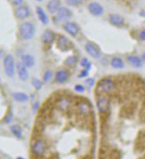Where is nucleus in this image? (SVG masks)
Here are the masks:
<instances>
[{
	"instance_id": "obj_1",
	"label": "nucleus",
	"mask_w": 145,
	"mask_h": 159,
	"mask_svg": "<svg viewBox=\"0 0 145 159\" xmlns=\"http://www.w3.org/2000/svg\"><path fill=\"white\" fill-rule=\"evenodd\" d=\"M19 32L20 35L22 39L24 40H30L33 38L35 34V28L31 23H23L21 24L19 28Z\"/></svg>"
},
{
	"instance_id": "obj_2",
	"label": "nucleus",
	"mask_w": 145,
	"mask_h": 159,
	"mask_svg": "<svg viewBox=\"0 0 145 159\" xmlns=\"http://www.w3.org/2000/svg\"><path fill=\"white\" fill-rule=\"evenodd\" d=\"M4 67H5V72L6 74L8 77H13L14 75V71H15V62L14 58L12 55H7L5 57L4 60Z\"/></svg>"
},
{
	"instance_id": "obj_3",
	"label": "nucleus",
	"mask_w": 145,
	"mask_h": 159,
	"mask_svg": "<svg viewBox=\"0 0 145 159\" xmlns=\"http://www.w3.org/2000/svg\"><path fill=\"white\" fill-rule=\"evenodd\" d=\"M116 85L113 80L106 78L102 79L98 83V89L103 93H110L114 90Z\"/></svg>"
},
{
	"instance_id": "obj_4",
	"label": "nucleus",
	"mask_w": 145,
	"mask_h": 159,
	"mask_svg": "<svg viewBox=\"0 0 145 159\" xmlns=\"http://www.w3.org/2000/svg\"><path fill=\"white\" fill-rule=\"evenodd\" d=\"M97 108L100 113L102 114H106L109 110V100L108 97L104 95H101L97 98Z\"/></svg>"
},
{
	"instance_id": "obj_5",
	"label": "nucleus",
	"mask_w": 145,
	"mask_h": 159,
	"mask_svg": "<svg viewBox=\"0 0 145 159\" xmlns=\"http://www.w3.org/2000/svg\"><path fill=\"white\" fill-rule=\"evenodd\" d=\"M57 46L62 51H68L72 48V43L65 36H60L57 40Z\"/></svg>"
},
{
	"instance_id": "obj_6",
	"label": "nucleus",
	"mask_w": 145,
	"mask_h": 159,
	"mask_svg": "<svg viewBox=\"0 0 145 159\" xmlns=\"http://www.w3.org/2000/svg\"><path fill=\"white\" fill-rule=\"evenodd\" d=\"M32 152L37 156H41L46 152V145L42 140H37L32 146Z\"/></svg>"
},
{
	"instance_id": "obj_7",
	"label": "nucleus",
	"mask_w": 145,
	"mask_h": 159,
	"mask_svg": "<svg viewBox=\"0 0 145 159\" xmlns=\"http://www.w3.org/2000/svg\"><path fill=\"white\" fill-rule=\"evenodd\" d=\"M63 28L66 32H68L70 35L73 37H76L79 32V27L75 23L72 22H66L65 24L63 25Z\"/></svg>"
},
{
	"instance_id": "obj_8",
	"label": "nucleus",
	"mask_w": 145,
	"mask_h": 159,
	"mask_svg": "<svg viewBox=\"0 0 145 159\" xmlns=\"http://www.w3.org/2000/svg\"><path fill=\"white\" fill-rule=\"evenodd\" d=\"M86 50L87 54L90 56H92L93 58L98 59V58L101 57V51H100V49L95 45H94L93 43H87L86 45Z\"/></svg>"
},
{
	"instance_id": "obj_9",
	"label": "nucleus",
	"mask_w": 145,
	"mask_h": 159,
	"mask_svg": "<svg viewBox=\"0 0 145 159\" xmlns=\"http://www.w3.org/2000/svg\"><path fill=\"white\" fill-rule=\"evenodd\" d=\"M88 10L94 16H100L103 14V7L96 2L90 3L88 5Z\"/></svg>"
},
{
	"instance_id": "obj_10",
	"label": "nucleus",
	"mask_w": 145,
	"mask_h": 159,
	"mask_svg": "<svg viewBox=\"0 0 145 159\" xmlns=\"http://www.w3.org/2000/svg\"><path fill=\"white\" fill-rule=\"evenodd\" d=\"M17 73H18V75L20 77V79L22 81H27L29 79V73H28V70H27V67L22 63V62H19L17 63Z\"/></svg>"
},
{
	"instance_id": "obj_11",
	"label": "nucleus",
	"mask_w": 145,
	"mask_h": 159,
	"mask_svg": "<svg viewBox=\"0 0 145 159\" xmlns=\"http://www.w3.org/2000/svg\"><path fill=\"white\" fill-rule=\"evenodd\" d=\"M72 16V12L66 7H61L57 12V18L60 21H67Z\"/></svg>"
},
{
	"instance_id": "obj_12",
	"label": "nucleus",
	"mask_w": 145,
	"mask_h": 159,
	"mask_svg": "<svg viewBox=\"0 0 145 159\" xmlns=\"http://www.w3.org/2000/svg\"><path fill=\"white\" fill-rule=\"evenodd\" d=\"M54 39H55V34L50 30L45 31L42 34V37H41L42 42L44 44H46V45L52 44L54 41Z\"/></svg>"
},
{
	"instance_id": "obj_13",
	"label": "nucleus",
	"mask_w": 145,
	"mask_h": 159,
	"mask_svg": "<svg viewBox=\"0 0 145 159\" xmlns=\"http://www.w3.org/2000/svg\"><path fill=\"white\" fill-rule=\"evenodd\" d=\"M14 15L19 19H25L30 16V10L27 7H19L15 10Z\"/></svg>"
},
{
	"instance_id": "obj_14",
	"label": "nucleus",
	"mask_w": 145,
	"mask_h": 159,
	"mask_svg": "<svg viewBox=\"0 0 145 159\" xmlns=\"http://www.w3.org/2000/svg\"><path fill=\"white\" fill-rule=\"evenodd\" d=\"M69 79V73L66 70H59L55 73V81L58 83H64Z\"/></svg>"
},
{
	"instance_id": "obj_15",
	"label": "nucleus",
	"mask_w": 145,
	"mask_h": 159,
	"mask_svg": "<svg viewBox=\"0 0 145 159\" xmlns=\"http://www.w3.org/2000/svg\"><path fill=\"white\" fill-rule=\"evenodd\" d=\"M109 23L115 26H122L125 23L124 18L119 15H110L109 17Z\"/></svg>"
},
{
	"instance_id": "obj_16",
	"label": "nucleus",
	"mask_w": 145,
	"mask_h": 159,
	"mask_svg": "<svg viewBox=\"0 0 145 159\" xmlns=\"http://www.w3.org/2000/svg\"><path fill=\"white\" fill-rule=\"evenodd\" d=\"M60 1L59 0H50L48 5H47V9L51 14L57 13L60 9Z\"/></svg>"
},
{
	"instance_id": "obj_17",
	"label": "nucleus",
	"mask_w": 145,
	"mask_h": 159,
	"mask_svg": "<svg viewBox=\"0 0 145 159\" xmlns=\"http://www.w3.org/2000/svg\"><path fill=\"white\" fill-rule=\"evenodd\" d=\"M22 63L27 68H30V67L34 66V64H35V59H34V57L31 55H24L22 57Z\"/></svg>"
},
{
	"instance_id": "obj_18",
	"label": "nucleus",
	"mask_w": 145,
	"mask_h": 159,
	"mask_svg": "<svg viewBox=\"0 0 145 159\" xmlns=\"http://www.w3.org/2000/svg\"><path fill=\"white\" fill-rule=\"evenodd\" d=\"M36 12H37V15H38V19L40 20V22H41L43 24H47V23H48V17H47L46 12L42 9V7H38Z\"/></svg>"
},
{
	"instance_id": "obj_19",
	"label": "nucleus",
	"mask_w": 145,
	"mask_h": 159,
	"mask_svg": "<svg viewBox=\"0 0 145 159\" xmlns=\"http://www.w3.org/2000/svg\"><path fill=\"white\" fill-rule=\"evenodd\" d=\"M127 59H128V62H129L133 66H134V67H136V68H140V67H141V65H142V61H141V59L139 58L138 56H128Z\"/></svg>"
},
{
	"instance_id": "obj_20",
	"label": "nucleus",
	"mask_w": 145,
	"mask_h": 159,
	"mask_svg": "<svg viewBox=\"0 0 145 159\" xmlns=\"http://www.w3.org/2000/svg\"><path fill=\"white\" fill-rule=\"evenodd\" d=\"M13 97L17 102H20V103H23L29 100L28 95L23 92H15L13 94Z\"/></svg>"
},
{
	"instance_id": "obj_21",
	"label": "nucleus",
	"mask_w": 145,
	"mask_h": 159,
	"mask_svg": "<svg viewBox=\"0 0 145 159\" xmlns=\"http://www.w3.org/2000/svg\"><path fill=\"white\" fill-rule=\"evenodd\" d=\"M111 65L116 69H121L124 67V62L122 61V59L118 57H114L111 60Z\"/></svg>"
},
{
	"instance_id": "obj_22",
	"label": "nucleus",
	"mask_w": 145,
	"mask_h": 159,
	"mask_svg": "<svg viewBox=\"0 0 145 159\" xmlns=\"http://www.w3.org/2000/svg\"><path fill=\"white\" fill-rule=\"evenodd\" d=\"M11 131H12L13 134H14L15 137H17V138H22V128H21L19 125H17V124L13 125V126L11 127Z\"/></svg>"
},
{
	"instance_id": "obj_23",
	"label": "nucleus",
	"mask_w": 145,
	"mask_h": 159,
	"mask_svg": "<svg viewBox=\"0 0 145 159\" xmlns=\"http://www.w3.org/2000/svg\"><path fill=\"white\" fill-rule=\"evenodd\" d=\"M77 62H78V57L76 56H70L65 60V64L68 65V66L72 67L77 64Z\"/></svg>"
},
{
	"instance_id": "obj_24",
	"label": "nucleus",
	"mask_w": 145,
	"mask_h": 159,
	"mask_svg": "<svg viewBox=\"0 0 145 159\" xmlns=\"http://www.w3.org/2000/svg\"><path fill=\"white\" fill-rule=\"evenodd\" d=\"M79 110L81 111V113H82L83 114H86V115H87V114L90 113V107H89V106H88L86 103H85V102H83V103H81V104L79 105Z\"/></svg>"
},
{
	"instance_id": "obj_25",
	"label": "nucleus",
	"mask_w": 145,
	"mask_h": 159,
	"mask_svg": "<svg viewBox=\"0 0 145 159\" xmlns=\"http://www.w3.org/2000/svg\"><path fill=\"white\" fill-rule=\"evenodd\" d=\"M80 65L85 68V70H88L91 68V63L87 60V58H83L81 61H80Z\"/></svg>"
},
{
	"instance_id": "obj_26",
	"label": "nucleus",
	"mask_w": 145,
	"mask_h": 159,
	"mask_svg": "<svg viewBox=\"0 0 145 159\" xmlns=\"http://www.w3.org/2000/svg\"><path fill=\"white\" fill-rule=\"evenodd\" d=\"M52 78H53V72L50 71V70H48V71H46V72L45 73L44 77H43V80H44L45 82H49V81L52 80Z\"/></svg>"
},
{
	"instance_id": "obj_27",
	"label": "nucleus",
	"mask_w": 145,
	"mask_h": 159,
	"mask_svg": "<svg viewBox=\"0 0 145 159\" xmlns=\"http://www.w3.org/2000/svg\"><path fill=\"white\" fill-rule=\"evenodd\" d=\"M32 85H33V87H34L36 89H40L43 87L42 81H40L38 80V79H33V80H32Z\"/></svg>"
},
{
	"instance_id": "obj_28",
	"label": "nucleus",
	"mask_w": 145,
	"mask_h": 159,
	"mask_svg": "<svg viewBox=\"0 0 145 159\" xmlns=\"http://www.w3.org/2000/svg\"><path fill=\"white\" fill-rule=\"evenodd\" d=\"M81 3V0H67V4L71 7H78Z\"/></svg>"
},
{
	"instance_id": "obj_29",
	"label": "nucleus",
	"mask_w": 145,
	"mask_h": 159,
	"mask_svg": "<svg viewBox=\"0 0 145 159\" xmlns=\"http://www.w3.org/2000/svg\"><path fill=\"white\" fill-rule=\"evenodd\" d=\"M12 120H13V114L11 112H8L7 114L6 115L5 119H4V121H5L6 123H10L12 122Z\"/></svg>"
},
{
	"instance_id": "obj_30",
	"label": "nucleus",
	"mask_w": 145,
	"mask_h": 159,
	"mask_svg": "<svg viewBox=\"0 0 145 159\" xmlns=\"http://www.w3.org/2000/svg\"><path fill=\"white\" fill-rule=\"evenodd\" d=\"M75 90L77 91V92H79V93H83L86 89H85V87L83 86V85H80V84H78V85H76L75 86Z\"/></svg>"
},
{
	"instance_id": "obj_31",
	"label": "nucleus",
	"mask_w": 145,
	"mask_h": 159,
	"mask_svg": "<svg viewBox=\"0 0 145 159\" xmlns=\"http://www.w3.org/2000/svg\"><path fill=\"white\" fill-rule=\"evenodd\" d=\"M11 1L16 7H21L23 4V0H11Z\"/></svg>"
},
{
	"instance_id": "obj_32",
	"label": "nucleus",
	"mask_w": 145,
	"mask_h": 159,
	"mask_svg": "<svg viewBox=\"0 0 145 159\" xmlns=\"http://www.w3.org/2000/svg\"><path fill=\"white\" fill-rule=\"evenodd\" d=\"M86 84L88 85L89 87L94 86V79H87V80H86Z\"/></svg>"
},
{
	"instance_id": "obj_33",
	"label": "nucleus",
	"mask_w": 145,
	"mask_h": 159,
	"mask_svg": "<svg viewBox=\"0 0 145 159\" xmlns=\"http://www.w3.org/2000/svg\"><path fill=\"white\" fill-rule=\"evenodd\" d=\"M139 37H140V39H141V40L145 41V30H143V31H141V32H140Z\"/></svg>"
},
{
	"instance_id": "obj_34",
	"label": "nucleus",
	"mask_w": 145,
	"mask_h": 159,
	"mask_svg": "<svg viewBox=\"0 0 145 159\" xmlns=\"http://www.w3.org/2000/svg\"><path fill=\"white\" fill-rule=\"evenodd\" d=\"M87 74H88L87 70H84V71H82V72H81V73H80L79 77H85V76H86Z\"/></svg>"
},
{
	"instance_id": "obj_35",
	"label": "nucleus",
	"mask_w": 145,
	"mask_h": 159,
	"mask_svg": "<svg viewBox=\"0 0 145 159\" xmlns=\"http://www.w3.org/2000/svg\"><path fill=\"white\" fill-rule=\"evenodd\" d=\"M141 60L145 63V53H144V54H142V56H141Z\"/></svg>"
},
{
	"instance_id": "obj_36",
	"label": "nucleus",
	"mask_w": 145,
	"mask_h": 159,
	"mask_svg": "<svg viewBox=\"0 0 145 159\" xmlns=\"http://www.w3.org/2000/svg\"><path fill=\"white\" fill-rule=\"evenodd\" d=\"M17 159H24V158L22 157V156H19V157H17Z\"/></svg>"
},
{
	"instance_id": "obj_37",
	"label": "nucleus",
	"mask_w": 145,
	"mask_h": 159,
	"mask_svg": "<svg viewBox=\"0 0 145 159\" xmlns=\"http://www.w3.org/2000/svg\"><path fill=\"white\" fill-rule=\"evenodd\" d=\"M38 2H42V0H38Z\"/></svg>"
}]
</instances>
